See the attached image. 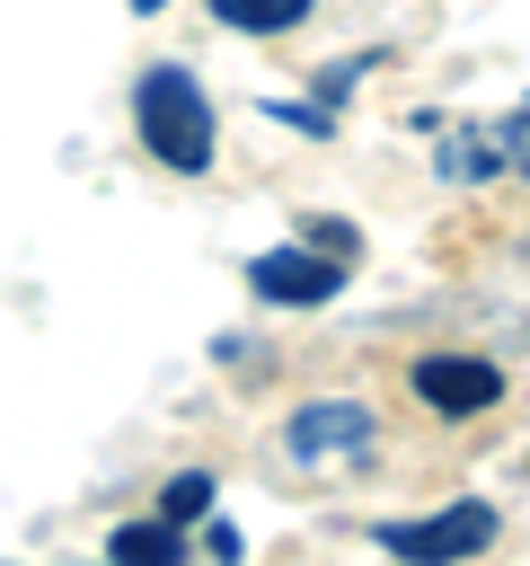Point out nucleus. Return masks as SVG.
<instances>
[{
  "label": "nucleus",
  "mask_w": 530,
  "mask_h": 566,
  "mask_svg": "<svg viewBox=\"0 0 530 566\" xmlns=\"http://www.w3.org/2000/svg\"><path fill=\"white\" fill-rule=\"evenodd\" d=\"M318 0H212V18L221 27H239V35H283V27H300Z\"/></svg>",
  "instance_id": "8"
},
{
  "label": "nucleus",
  "mask_w": 530,
  "mask_h": 566,
  "mask_svg": "<svg viewBox=\"0 0 530 566\" xmlns=\"http://www.w3.org/2000/svg\"><path fill=\"white\" fill-rule=\"evenodd\" d=\"M292 460L300 469H336V460H362L371 451V407L362 398H309L300 416H292Z\"/></svg>",
  "instance_id": "3"
},
{
  "label": "nucleus",
  "mask_w": 530,
  "mask_h": 566,
  "mask_svg": "<svg viewBox=\"0 0 530 566\" xmlns=\"http://www.w3.org/2000/svg\"><path fill=\"white\" fill-rule=\"evenodd\" d=\"M132 124H141V150H150L159 168H177V177L212 168L221 124H212V97H203V80H194L186 62H150V71H141V88H132Z\"/></svg>",
  "instance_id": "1"
},
{
  "label": "nucleus",
  "mask_w": 530,
  "mask_h": 566,
  "mask_svg": "<svg viewBox=\"0 0 530 566\" xmlns=\"http://www.w3.org/2000/svg\"><path fill=\"white\" fill-rule=\"evenodd\" d=\"M362 71H371V62H327V71H318V97H344Z\"/></svg>",
  "instance_id": "10"
},
{
  "label": "nucleus",
  "mask_w": 530,
  "mask_h": 566,
  "mask_svg": "<svg viewBox=\"0 0 530 566\" xmlns=\"http://www.w3.org/2000/svg\"><path fill=\"white\" fill-rule=\"evenodd\" d=\"M203 513H212V478H203V469L168 478V495H159V522H177V531H186V522H203Z\"/></svg>",
  "instance_id": "9"
},
{
  "label": "nucleus",
  "mask_w": 530,
  "mask_h": 566,
  "mask_svg": "<svg viewBox=\"0 0 530 566\" xmlns=\"http://www.w3.org/2000/svg\"><path fill=\"white\" fill-rule=\"evenodd\" d=\"M415 398H424L433 416H486V407L504 398V371L477 363V354H424V363H415Z\"/></svg>",
  "instance_id": "4"
},
{
  "label": "nucleus",
  "mask_w": 530,
  "mask_h": 566,
  "mask_svg": "<svg viewBox=\"0 0 530 566\" xmlns=\"http://www.w3.org/2000/svg\"><path fill=\"white\" fill-rule=\"evenodd\" d=\"M106 557H124V566H177L186 539H177V522H124V531L106 539Z\"/></svg>",
  "instance_id": "7"
},
{
  "label": "nucleus",
  "mask_w": 530,
  "mask_h": 566,
  "mask_svg": "<svg viewBox=\"0 0 530 566\" xmlns=\"http://www.w3.org/2000/svg\"><path fill=\"white\" fill-rule=\"evenodd\" d=\"M380 548L389 557H424V566H451V557H486L495 548V504H451V513H424V522H380Z\"/></svg>",
  "instance_id": "2"
},
{
  "label": "nucleus",
  "mask_w": 530,
  "mask_h": 566,
  "mask_svg": "<svg viewBox=\"0 0 530 566\" xmlns=\"http://www.w3.org/2000/svg\"><path fill=\"white\" fill-rule=\"evenodd\" d=\"M247 283H256L265 301L318 310V301H336V292H344V265H336V256H309V248H265V256L247 265Z\"/></svg>",
  "instance_id": "5"
},
{
  "label": "nucleus",
  "mask_w": 530,
  "mask_h": 566,
  "mask_svg": "<svg viewBox=\"0 0 530 566\" xmlns=\"http://www.w3.org/2000/svg\"><path fill=\"white\" fill-rule=\"evenodd\" d=\"M132 9H141V18H150V9H168V0H132Z\"/></svg>",
  "instance_id": "11"
},
{
  "label": "nucleus",
  "mask_w": 530,
  "mask_h": 566,
  "mask_svg": "<svg viewBox=\"0 0 530 566\" xmlns=\"http://www.w3.org/2000/svg\"><path fill=\"white\" fill-rule=\"evenodd\" d=\"M442 168H451V177H495V168H521V115H504L486 142H477V133H451V142H442Z\"/></svg>",
  "instance_id": "6"
}]
</instances>
